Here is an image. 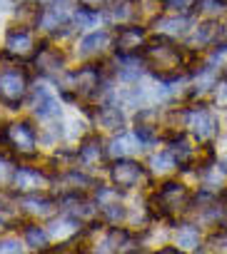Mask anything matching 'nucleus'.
<instances>
[{
    "label": "nucleus",
    "instance_id": "obj_29",
    "mask_svg": "<svg viewBox=\"0 0 227 254\" xmlns=\"http://www.w3.org/2000/svg\"><path fill=\"white\" fill-rule=\"evenodd\" d=\"M20 244L18 239H0V254H20Z\"/></svg>",
    "mask_w": 227,
    "mask_h": 254
},
{
    "label": "nucleus",
    "instance_id": "obj_26",
    "mask_svg": "<svg viewBox=\"0 0 227 254\" xmlns=\"http://www.w3.org/2000/svg\"><path fill=\"white\" fill-rule=\"evenodd\" d=\"M150 165H152V170H155V172H170V170H175V167H177V162H175V157H172L170 152L152 155Z\"/></svg>",
    "mask_w": 227,
    "mask_h": 254
},
{
    "label": "nucleus",
    "instance_id": "obj_13",
    "mask_svg": "<svg viewBox=\"0 0 227 254\" xmlns=\"http://www.w3.org/2000/svg\"><path fill=\"white\" fill-rule=\"evenodd\" d=\"M77 160H80L82 167H97V165H102V160H105V147H102L100 137H95V135L85 137L82 145H80V150H77Z\"/></svg>",
    "mask_w": 227,
    "mask_h": 254
},
{
    "label": "nucleus",
    "instance_id": "obj_2",
    "mask_svg": "<svg viewBox=\"0 0 227 254\" xmlns=\"http://www.w3.org/2000/svg\"><path fill=\"white\" fill-rule=\"evenodd\" d=\"M190 204H192V192H190L185 185H180V182H165V185H160L157 192L152 194V207H155V212H157L160 217H167V219H172V217L187 212Z\"/></svg>",
    "mask_w": 227,
    "mask_h": 254
},
{
    "label": "nucleus",
    "instance_id": "obj_25",
    "mask_svg": "<svg viewBox=\"0 0 227 254\" xmlns=\"http://www.w3.org/2000/svg\"><path fill=\"white\" fill-rule=\"evenodd\" d=\"M197 3H200V0H160L162 8H167V10H172V13H177V15L190 13L192 8H197Z\"/></svg>",
    "mask_w": 227,
    "mask_h": 254
},
{
    "label": "nucleus",
    "instance_id": "obj_11",
    "mask_svg": "<svg viewBox=\"0 0 227 254\" xmlns=\"http://www.w3.org/2000/svg\"><path fill=\"white\" fill-rule=\"evenodd\" d=\"M33 63L40 72H60L63 65H65V55L58 50V48H48V45H40L38 53L33 55Z\"/></svg>",
    "mask_w": 227,
    "mask_h": 254
},
{
    "label": "nucleus",
    "instance_id": "obj_30",
    "mask_svg": "<svg viewBox=\"0 0 227 254\" xmlns=\"http://www.w3.org/2000/svg\"><path fill=\"white\" fill-rule=\"evenodd\" d=\"M43 254H75L73 244H58L53 249H43Z\"/></svg>",
    "mask_w": 227,
    "mask_h": 254
},
{
    "label": "nucleus",
    "instance_id": "obj_34",
    "mask_svg": "<svg viewBox=\"0 0 227 254\" xmlns=\"http://www.w3.org/2000/svg\"><path fill=\"white\" fill-rule=\"evenodd\" d=\"M222 75H225V80H227V67H225V72H222Z\"/></svg>",
    "mask_w": 227,
    "mask_h": 254
},
{
    "label": "nucleus",
    "instance_id": "obj_14",
    "mask_svg": "<svg viewBox=\"0 0 227 254\" xmlns=\"http://www.w3.org/2000/svg\"><path fill=\"white\" fill-rule=\"evenodd\" d=\"M95 122H97L100 127H105V130L115 132V130H123L125 115H123L115 105H100L97 112H95Z\"/></svg>",
    "mask_w": 227,
    "mask_h": 254
},
{
    "label": "nucleus",
    "instance_id": "obj_21",
    "mask_svg": "<svg viewBox=\"0 0 227 254\" xmlns=\"http://www.w3.org/2000/svg\"><path fill=\"white\" fill-rule=\"evenodd\" d=\"M18 28H30V25H40V15H43V8L33 5V3H23L18 5Z\"/></svg>",
    "mask_w": 227,
    "mask_h": 254
},
{
    "label": "nucleus",
    "instance_id": "obj_9",
    "mask_svg": "<svg viewBox=\"0 0 227 254\" xmlns=\"http://www.w3.org/2000/svg\"><path fill=\"white\" fill-rule=\"evenodd\" d=\"M5 53L13 58H33L38 53V48L33 43V35L25 28H13L5 35Z\"/></svg>",
    "mask_w": 227,
    "mask_h": 254
},
{
    "label": "nucleus",
    "instance_id": "obj_1",
    "mask_svg": "<svg viewBox=\"0 0 227 254\" xmlns=\"http://www.w3.org/2000/svg\"><path fill=\"white\" fill-rule=\"evenodd\" d=\"M143 58H145V65H148V67L157 75V80H162V82H180V80L185 77L182 67L187 65V58H185V53H182L172 40H167V38H157L152 45H148L145 53H143Z\"/></svg>",
    "mask_w": 227,
    "mask_h": 254
},
{
    "label": "nucleus",
    "instance_id": "obj_32",
    "mask_svg": "<svg viewBox=\"0 0 227 254\" xmlns=\"http://www.w3.org/2000/svg\"><path fill=\"white\" fill-rule=\"evenodd\" d=\"M155 254H185L182 249H177V247H162L160 252H155Z\"/></svg>",
    "mask_w": 227,
    "mask_h": 254
},
{
    "label": "nucleus",
    "instance_id": "obj_33",
    "mask_svg": "<svg viewBox=\"0 0 227 254\" xmlns=\"http://www.w3.org/2000/svg\"><path fill=\"white\" fill-rule=\"evenodd\" d=\"M0 140H3V142H5V130H0Z\"/></svg>",
    "mask_w": 227,
    "mask_h": 254
},
{
    "label": "nucleus",
    "instance_id": "obj_22",
    "mask_svg": "<svg viewBox=\"0 0 227 254\" xmlns=\"http://www.w3.org/2000/svg\"><path fill=\"white\" fill-rule=\"evenodd\" d=\"M133 15H135V10H133L130 0H120V3H115L112 8H107V13H105V18H107L110 23H128Z\"/></svg>",
    "mask_w": 227,
    "mask_h": 254
},
{
    "label": "nucleus",
    "instance_id": "obj_17",
    "mask_svg": "<svg viewBox=\"0 0 227 254\" xmlns=\"http://www.w3.org/2000/svg\"><path fill=\"white\" fill-rule=\"evenodd\" d=\"M23 209L30 212V214H38V217H50L58 207H55V199H50V197H43V194H25Z\"/></svg>",
    "mask_w": 227,
    "mask_h": 254
},
{
    "label": "nucleus",
    "instance_id": "obj_20",
    "mask_svg": "<svg viewBox=\"0 0 227 254\" xmlns=\"http://www.w3.org/2000/svg\"><path fill=\"white\" fill-rule=\"evenodd\" d=\"M172 157H175V162H177V167L180 165H187V162H192V157H195V147L187 142V137H182V135H177L175 140H172V145H170V150H167Z\"/></svg>",
    "mask_w": 227,
    "mask_h": 254
},
{
    "label": "nucleus",
    "instance_id": "obj_5",
    "mask_svg": "<svg viewBox=\"0 0 227 254\" xmlns=\"http://www.w3.org/2000/svg\"><path fill=\"white\" fill-rule=\"evenodd\" d=\"M110 177H112V182H115L118 187L133 190V187H138V185H143L148 180V172L135 160H118L115 165L110 167Z\"/></svg>",
    "mask_w": 227,
    "mask_h": 254
},
{
    "label": "nucleus",
    "instance_id": "obj_31",
    "mask_svg": "<svg viewBox=\"0 0 227 254\" xmlns=\"http://www.w3.org/2000/svg\"><path fill=\"white\" fill-rule=\"evenodd\" d=\"M77 3L82 5V8H87V10H97V8H102V5H107L110 0H77Z\"/></svg>",
    "mask_w": 227,
    "mask_h": 254
},
{
    "label": "nucleus",
    "instance_id": "obj_24",
    "mask_svg": "<svg viewBox=\"0 0 227 254\" xmlns=\"http://www.w3.org/2000/svg\"><path fill=\"white\" fill-rule=\"evenodd\" d=\"M140 140H138V135L133 137V135H120V137H115V142H112V147H115V155H130L133 150H140Z\"/></svg>",
    "mask_w": 227,
    "mask_h": 254
},
{
    "label": "nucleus",
    "instance_id": "obj_28",
    "mask_svg": "<svg viewBox=\"0 0 227 254\" xmlns=\"http://www.w3.org/2000/svg\"><path fill=\"white\" fill-rule=\"evenodd\" d=\"M100 207H102V214L107 217V222L125 219V207H120V204H100Z\"/></svg>",
    "mask_w": 227,
    "mask_h": 254
},
{
    "label": "nucleus",
    "instance_id": "obj_23",
    "mask_svg": "<svg viewBox=\"0 0 227 254\" xmlns=\"http://www.w3.org/2000/svg\"><path fill=\"white\" fill-rule=\"evenodd\" d=\"M23 234H25V244H28V247H33V249H45V244H48V232H45L43 227L28 224V227L23 229Z\"/></svg>",
    "mask_w": 227,
    "mask_h": 254
},
{
    "label": "nucleus",
    "instance_id": "obj_7",
    "mask_svg": "<svg viewBox=\"0 0 227 254\" xmlns=\"http://www.w3.org/2000/svg\"><path fill=\"white\" fill-rule=\"evenodd\" d=\"M13 187L20 194H38L48 187V175L38 167H18L13 177Z\"/></svg>",
    "mask_w": 227,
    "mask_h": 254
},
{
    "label": "nucleus",
    "instance_id": "obj_35",
    "mask_svg": "<svg viewBox=\"0 0 227 254\" xmlns=\"http://www.w3.org/2000/svg\"><path fill=\"white\" fill-rule=\"evenodd\" d=\"M23 3H33V0H23Z\"/></svg>",
    "mask_w": 227,
    "mask_h": 254
},
{
    "label": "nucleus",
    "instance_id": "obj_15",
    "mask_svg": "<svg viewBox=\"0 0 227 254\" xmlns=\"http://www.w3.org/2000/svg\"><path fill=\"white\" fill-rule=\"evenodd\" d=\"M190 25H192V18H187V15H172V18H157L155 20V28L160 30V33H165V35H185L187 30H190Z\"/></svg>",
    "mask_w": 227,
    "mask_h": 254
},
{
    "label": "nucleus",
    "instance_id": "obj_27",
    "mask_svg": "<svg viewBox=\"0 0 227 254\" xmlns=\"http://www.w3.org/2000/svg\"><path fill=\"white\" fill-rule=\"evenodd\" d=\"M15 165L5 157V155H0V187H5L8 182H13V177H15Z\"/></svg>",
    "mask_w": 227,
    "mask_h": 254
},
{
    "label": "nucleus",
    "instance_id": "obj_6",
    "mask_svg": "<svg viewBox=\"0 0 227 254\" xmlns=\"http://www.w3.org/2000/svg\"><path fill=\"white\" fill-rule=\"evenodd\" d=\"M5 142L18 152V155H33L38 145V135L28 122H13L5 130Z\"/></svg>",
    "mask_w": 227,
    "mask_h": 254
},
{
    "label": "nucleus",
    "instance_id": "obj_36",
    "mask_svg": "<svg viewBox=\"0 0 227 254\" xmlns=\"http://www.w3.org/2000/svg\"><path fill=\"white\" fill-rule=\"evenodd\" d=\"M128 254H138V252H128Z\"/></svg>",
    "mask_w": 227,
    "mask_h": 254
},
{
    "label": "nucleus",
    "instance_id": "obj_4",
    "mask_svg": "<svg viewBox=\"0 0 227 254\" xmlns=\"http://www.w3.org/2000/svg\"><path fill=\"white\" fill-rule=\"evenodd\" d=\"M187 127L197 140H210L217 135V115L207 105H197L187 110Z\"/></svg>",
    "mask_w": 227,
    "mask_h": 254
},
{
    "label": "nucleus",
    "instance_id": "obj_19",
    "mask_svg": "<svg viewBox=\"0 0 227 254\" xmlns=\"http://www.w3.org/2000/svg\"><path fill=\"white\" fill-rule=\"evenodd\" d=\"M68 20H70V15H68L63 8L50 5V8H43L40 28H45V30H58V28H65V25H68Z\"/></svg>",
    "mask_w": 227,
    "mask_h": 254
},
{
    "label": "nucleus",
    "instance_id": "obj_16",
    "mask_svg": "<svg viewBox=\"0 0 227 254\" xmlns=\"http://www.w3.org/2000/svg\"><path fill=\"white\" fill-rule=\"evenodd\" d=\"M110 45V33H105V30H95V33H90V35H85L82 40H80V55H100L105 48Z\"/></svg>",
    "mask_w": 227,
    "mask_h": 254
},
{
    "label": "nucleus",
    "instance_id": "obj_18",
    "mask_svg": "<svg viewBox=\"0 0 227 254\" xmlns=\"http://www.w3.org/2000/svg\"><path fill=\"white\" fill-rule=\"evenodd\" d=\"M175 247L182 252H195L200 247V229L195 224H182L175 232Z\"/></svg>",
    "mask_w": 227,
    "mask_h": 254
},
{
    "label": "nucleus",
    "instance_id": "obj_8",
    "mask_svg": "<svg viewBox=\"0 0 227 254\" xmlns=\"http://www.w3.org/2000/svg\"><path fill=\"white\" fill-rule=\"evenodd\" d=\"M70 87L77 97H92L100 87V70L95 65H85L70 75Z\"/></svg>",
    "mask_w": 227,
    "mask_h": 254
},
{
    "label": "nucleus",
    "instance_id": "obj_12",
    "mask_svg": "<svg viewBox=\"0 0 227 254\" xmlns=\"http://www.w3.org/2000/svg\"><path fill=\"white\" fill-rule=\"evenodd\" d=\"M33 112H35L38 117H43V120L60 115V105H58L55 95H53L48 87H43V85H38L35 92H33Z\"/></svg>",
    "mask_w": 227,
    "mask_h": 254
},
{
    "label": "nucleus",
    "instance_id": "obj_3",
    "mask_svg": "<svg viewBox=\"0 0 227 254\" xmlns=\"http://www.w3.org/2000/svg\"><path fill=\"white\" fill-rule=\"evenodd\" d=\"M28 72L18 65L0 67V105L5 107H18L25 95H28Z\"/></svg>",
    "mask_w": 227,
    "mask_h": 254
},
{
    "label": "nucleus",
    "instance_id": "obj_10",
    "mask_svg": "<svg viewBox=\"0 0 227 254\" xmlns=\"http://www.w3.org/2000/svg\"><path fill=\"white\" fill-rule=\"evenodd\" d=\"M140 48H145V30L140 25H123L115 35L118 55H135Z\"/></svg>",
    "mask_w": 227,
    "mask_h": 254
}]
</instances>
